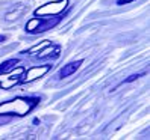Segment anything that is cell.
I'll return each instance as SVG.
<instances>
[{
	"mask_svg": "<svg viewBox=\"0 0 150 140\" xmlns=\"http://www.w3.org/2000/svg\"><path fill=\"white\" fill-rule=\"evenodd\" d=\"M38 100L33 98H14L0 104V115H17L24 116L37 106Z\"/></svg>",
	"mask_w": 150,
	"mask_h": 140,
	"instance_id": "6da1fadb",
	"label": "cell"
},
{
	"mask_svg": "<svg viewBox=\"0 0 150 140\" xmlns=\"http://www.w3.org/2000/svg\"><path fill=\"white\" fill-rule=\"evenodd\" d=\"M68 6V0H58V2H50L40 6L38 9H35V17H49V15H59L61 12L65 11Z\"/></svg>",
	"mask_w": 150,
	"mask_h": 140,
	"instance_id": "7a4b0ae2",
	"label": "cell"
},
{
	"mask_svg": "<svg viewBox=\"0 0 150 140\" xmlns=\"http://www.w3.org/2000/svg\"><path fill=\"white\" fill-rule=\"evenodd\" d=\"M23 72H24L23 66H18L17 71L14 69V71L9 72V74L0 75V87H2V89H11L12 86H15L17 83H20V80H21L20 77H23Z\"/></svg>",
	"mask_w": 150,
	"mask_h": 140,
	"instance_id": "3957f363",
	"label": "cell"
},
{
	"mask_svg": "<svg viewBox=\"0 0 150 140\" xmlns=\"http://www.w3.org/2000/svg\"><path fill=\"white\" fill-rule=\"evenodd\" d=\"M52 65H41V66H32L30 69L26 71V74L23 75V78L20 80V83H30L33 80H37V78L42 77L44 74H47L50 71Z\"/></svg>",
	"mask_w": 150,
	"mask_h": 140,
	"instance_id": "277c9868",
	"label": "cell"
},
{
	"mask_svg": "<svg viewBox=\"0 0 150 140\" xmlns=\"http://www.w3.org/2000/svg\"><path fill=\"white\" fill-rule=\"evenodd\" d=\"M82 65V60H77V62H71V63H67L62 69H61V77H70L71 74H74L77 71V68Z\"/></svg>",
	"mask_w": 150,
	"mask_h": 140,
	"instance_id": "5b68a950",
	"label": "cell"
},
{
	"mask_svg": "<svg viewBox=\"0 0 150 140\" xmlns=\"http://www.w3.org/2000/svg\"><path fill=\"white\" fill-rule=\"evenodd\" d=\"M17 63H18V59H9V60H6V62H3L0 65V69H2L3 72H9L17 66Z\"/></svg>",
	"mask_w": 150,
	"mask_h": 140,
	"instance_id": "8992f818",
	"label": "cell"
},
{
	"mask_svg": "<svg viewBox=\"0 0 150 140\" xmlns=\"http://www.w3.org/2000/svg\"><path fill=\"white\" fill-rule=\"evenodd\" d=\"M50 44H52V41H42L41 44H37V45H33V47L29 48L28 51H24V53H26V54H35L37 51H41L42 48H46L47 45H50Z\"/></svg>",
	"mask_w": 150,
	"mask_h": 140,
	"instance_id": "52a82bcc",
	"label": "cell"
},
{
	"mask_svg": "<svg viewBox=\"0 0 150 140\" xmlns=\"http://www.w3.org/2000/svg\"><path fill=\"white\" fill-rule=\"evenodd\" d=\"M143 74H134V75H130L127 80H125V83H130V81H134V80H137V78H139Z\"/></svg>",
	"mask_w": 150,
	"mask_h": 140,
	"instance_id": "ba28073f",
	"label": "cell"
},
{
	"mask_svg": "<svg viewBox=\"0 0 150 140\" xmlns=\"http://www.w3.org/2000/svg\"><path fill=\"white\" fill-rule=\"evenodd\" d=\"M126 2H129V0H118V5H123V3H126Z\"/></svg>",
	"mask_w": 150,
	"mask_h": 140,
	"instance_id": "9c48e42d",
	"label": "cell"
},
{
	"mask_svg": "<svg viewBox=\"0 0 150 140\" xmlns=\"http://www.w3.org/2000/svg\"><path fill=\"white\" fill-rule=\"evenodd\" d=\"M2 41H5V36H0V42H2Z\"/></svg>",
	"mask_w": 150,
	"mask_h": 140,
	"instance_id": "30bf717a",
	"label": "cell"
}]
</instances>
